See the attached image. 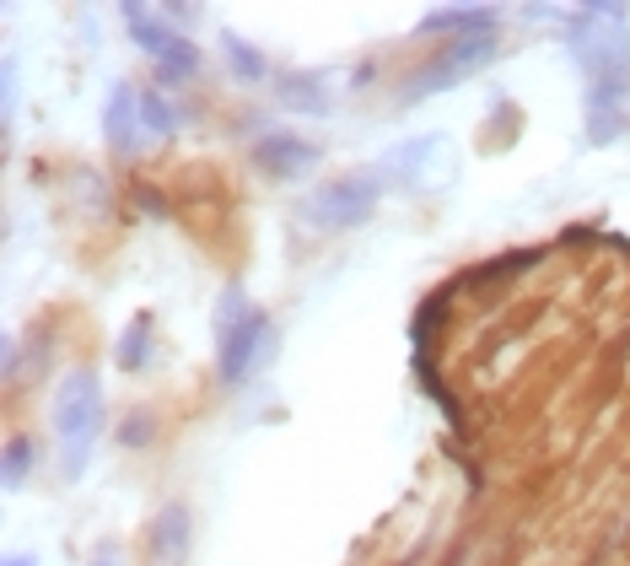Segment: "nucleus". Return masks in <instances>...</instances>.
Listing matches in <instances>:
<instances>
[{"label": "nucleus", "mask_w": 630, "mask_h": 566, "mask_svg": "<svg viewBox=\"0 0 630 566\" xmlns=\"http://www.w3.org/2000/svg\"><path fill=\"white\" fill-rule=\"evenodd\" d=\"M102 432V389L93 372H70L54 394V443H59V469L76 480L97 448Z\"/></svg>", "instance_id": "f257e3e1"}, {"label": "nucleus", "mask_w": 630, "mask_h": 566, "mask_svg": "<svg viewBox=\"0 0 630 566\" xmlns=\"http://www.w3.org/2000/svg\"><path fill=\"white\" fill-rule=\"evenodd\" d=\"M270 351H275L270 318L259 308H248V303H227V313H221V378L242 383Z\"/></svg>", "instance_id": "f03ea898"}, {"label": "nucleus", "mask_w": 630, "mask_h": 566, "mask_svg": "<svg viewBox=\"0 0 630 566\" xmlns=\"http://www.w3.org/2000/svg\"><path fill=\"white\" fill-rule=\"evenodd\" d=\"M378 189H383L378 173H345L335 184L313 189L307 221H313V227H361V221L378 210Z\"/></svg>", "instance_id": "7ed1b4c3"}, {"label": "nucleus", "mask_w": 630, "mask_h": 566, "mask_svg": "<svg viewBox=\"0 0 630 566\" xmlns=\"http://www.w3.org/2000/svg\"><path fill=\"white\" fill-rule=\"evenodd\" d=\"M496 54V33L490 28H475V33H458V39H447V50L436 54L432 65L415 76V87H410V98H421V92H442V87H453L458 76H469V70H480L485 59Z\"/></svg>", "instance_id": "20e7f679"}, {"label": "nucleus", "mask_w": 630, "mask_h": 566, "mask_svg": "<svg viewBox=\"0 0 630 566\" xmlns=\"http://www.w3.org/2000/svg\"><path fill=\"white\" fill-rule=\"evenodd\" d=\"M383 167L404 189H442V184H453V146L442 135H421V141H404L399 152H388Z\"/></svg>", "instance_id": "39448f33"}, {"label": "nucleus", "mask_w": 630, "mask_h": 566, "mask_svg": "<svg viewBox=\"0 0 630 566\" xmlns=\"http://www.w3.org/2000/svg\"><path fill=\"white\" fill-rule=\"evenodd\" d=\"M124 22H130V33L141 39V50L162 59V70H194V65H199V54H194L189 39L173 33L167 22H156L145 6H124Z\"/></svg>", "instance_id": "423d86ee"}, {"label": "nucleus", "mask_w": 630, "mask_h": 566, "mask_svg": "<svg viewBox=\"0 0 630 566\" xmlns=\"http://www.w3.org/2000/svg\"><path fill=\"white\" fill-rule=\"evenodd\" d=\"M259 167L264 173H275V178H296V173H307L313 162H318V146L313 141H302V135H270V141H259Z\"/></svg>", "instance_id": "0eeeda50"}, {"label": "nucleus", "mask_w": 630, "mask_h": 566, "mask_svg": "<svg viewBox=\"0 0 630 566\" xmlns=\"http://www.w3.org/2000/svg\"><path fill=\"white\" fill-rule=\"evenodd\" d=\"M184 551H189V513H184V508H167L162 523H156V556L167 566H178Z\"/></svg>", "instance_id": "6e6552de"}, {"label": "nucleus", "mask_w": 630, "mask_h": 566, "mask_svg": "<svg viewBox=\"0 0 630 566\" xmlns=\"http://www.w3.org/2000/svg\"><path fill=\"white\" fill-rule=\"evenodd\" d=\"M108 141L113 146H135V92L130 87H119L108 98Z\"/></svg>", "instance_id": "1a4fd4ad"}, {"label": "nucleus", "mask_w": 630, "mask_h": 566, "mask_svg": "<svg viewBox=\"0 0 630 566\" xmlns=\"http://www.w3.org/2000/svg\"><path fill=\"white\" fill-rule=\"evenodd\" d=\"M281 104L302 108V113H324V108H329V92H324L313 76H286V81H281Z\"/></svg>", "instance_id": "9d476101"}, {"label": "nucleus", "mask_w": 630, "mask_h": 566, "mask_svg": "<svg viewBox=\"0 0 630 566\" xmlns=\"http://www.w3.org/2000/svg\"><path fill=\"white\" fill-rule=\"evenodd\" d=\"M221 50H227V59H232V70H238V76H253V81L264 76V59H259L253 50H242L238 33H221Z\"/></svg>", "instance_id": "9b49d317"}, {"label": "nucleus", "mask_w": 630, "mask_h": 566, "mask_svg": "<svg viewBox=\"0 0 630 566\" xmlns=\"http://www.w3.org/2000/svg\"><path fill=\"white\" fill-rule=\"evenodd\" d=\"M28 459H33V443H28V437H17V443L6 448V486H17V480L28 475Z\"/></svg>", "instance_id": "f8f14e48"}, {"label": "nucleus", "mask_w": 630, "mask_h": 566, "mask_svg": "<svg viewBox=\"0 0 630 566\" xmlns=\"http://www.w3.org/2000/svg\"><path fill=\"white\" fill-rule=\"evenodd\" d=\"M119 361H124V367H141V361H145V318H135V324H130V335H124V351H119Z\"/></svg>", "instance_id": "ddd939ff"}, {"label": "nucleus", "mask_w": 630, "mask_h": 566, "mask_svg": "<svg viewBox=\"0 0 630 566\" xmlns=\"http://www.w3.org/2000/svg\"><path fill=\"white\" fill-rule=\"evenodd\" d=\"M145 130H173V108L156 104V98H145Z\"/></svg>", "instance_id": "4468645a"}, {"label": "nucleus", "mask_w": 630, "mask_h": 566, "mask_svg": "<svg viewBox=\"0 0 630 566\" xmlns=\"http://www.w3.org/2000/svg\"><path fill=\"white\" fill-rule=\"evenodd\" d=\"M113 562H119L113 551H97V562H93V566H113Z\"/></svg>", "instance_id": "2eb2a0df"}, {"label": "nucleus", "mask_w": 630, "mask_h": 566, "mask_svg": "<svg viewBox=\"0 0 630 566\" xmlns=\"http://www.w3.org/2000/svg\"><path fill=\"white\" fill-rule=\"evenodd\" d=\"M6 566H28V556H11V562H6Z\"/></svg>", "instance_id": "dca6fc26"}]
</instances>
